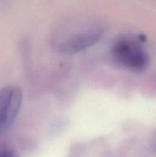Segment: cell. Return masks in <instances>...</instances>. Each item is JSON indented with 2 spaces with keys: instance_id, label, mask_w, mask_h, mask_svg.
Segmentation results:
<instances>
[{
  "instance_id": "obj_4",
  "label": "cell",
  "mask_w": 156,
  "mask_h": 157,
  "mask_svg": "<svg viewBox=\"0 0 156 157\" xmlns=\"http://www.w3.org/2000/svg\"><path fill=\"white\" fill-rule=\"evenodd\" d=\"M0 157H18L13 150H0Z\"/></svg>"
},
{
  "instance_id": "obj_2",
  "label": "cell",
  "mask_w": 156,
  "mask_h": 157,
  "mask_svg": "<svg viewBox=\"0 0 156 157\" xmlns=\"http://www.w3.org/2000/svg\"><path fill=\"white\" fill-rule=\"evenodd\" d=\"M115 61L130 71L142 72L149 64L148 55L140 43L126 38H119L112 48Z\"/></svg>"
},
{
  "instance_id": "obj_1",
  "label": "cell",
  "mask_w": 156,
  "mask_h": 157,
  "mask_svg": "<svg viewBox=\"0 0 156 157\" xmlns=\"http://www.w3.org/2000/svg\"><path fill=\"white\" fill-rule=\"evenodd\" d=\"M102 34L103 28L96 18L76 15L58 25L51 35V44L61 53L75 54L98 42Z\"/></svg>"
},
{
  "instance_id": "obj_3",
  "label": "cell",
  "mask_w": 156,
  "mask_h": 157,
  "mask_svg": "<svg viewBox=\"0 0 156 157\" xmlns=\"http://www.w3.org/2000/svg\"><path fill=\"white\" fill-rule=\"evenodd\" d=\"M22 92L17 86H6L0 90V134L16 120L22 104Z\"/></svg>"
}]
</instances>
